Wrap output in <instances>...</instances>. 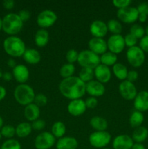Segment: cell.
<instances>
[{"label": "cell", "instance_id": "cell-1", "mask_svg": "<svg viewBox=\"0 0 148 149\" xmlns=\"http://www.w3.org/2000/svg\"><path fill=\"white\" fill-rule=\"evenodd\" d=\"M59 90L61 95L69 100H77L86 93V83L81 81L78 77L63 79L59 84Z\"/></svg>", "mask_w": 148, "mask_h": 149}, {"label": "cell", "instance_id": "cell-2", "mask_svg": "<svg viewBox=\"0 0 148 149\" xmlns=\"http://www.w3.org/2000/svg\"><path fill=\"white\" fill-rule=\"evenodd\" d=\"M6 53L12 58L22 57L26 50V44L21 38L17 36H9L3 42Z\"/></svg>", "mask_w": 148, "mask_h": 149}, {"label": "cell", "instance_id": "cell-3", "mask_svg": "<svg viewBox=\"0 0 148 149\" xmlns=\"http://www.w3.org/2000/svg\"><path fill=\"white\" fill-rule=\"evenodd\" d=\"M23 27V22L16 13H8L2 18V30L10 36H15Z\"/></svg>", "mask_w": 148, "mask_h": 149}, {"label": "cell", "instance_id": "cell-4", "mask_svg": "<svg viewBox=\"0 0 148 149\" xmlns=\"http://www.w3.org/2000/svg\"><path fill=\"white\" fill-rule=\"evenodd\" d=\"M14 97L20 105L26 106L34 101L35 92L30 85L27 84H20L15 88Z\"/></svg>", "mask_w": 148, "mask_h": 149}, {"label": "cell", "instance_id": "cell-5", "mask_svg": "<svg viewBox=\"0 0 148 149\" xmlns=\"http://www.w3.org/2000/svg\"><path fill=\"white\" fill-rule=\"evenodd\" d=\"M77 62L82 68H91L94 70L100 64V55L94 53L89 49H84L78 54Z\"/></svg>", "mask_w": 148, "mask_h": 149}, {"label": "cell", "instance_id": "cell-6", "mask_svg": "<svg viewBox=\"0 0 148 149\" xmlns=\"http://www.w3.org/2000/svg\"><path fill=\"white\" fill-rule=\"evenodd\" d=\"M111 141V135L107 131H95L89 137L90 145L96 148H104Z\"/></svg>", "mask_w": 148, "mask_h": 149}, {"label": "cell", "instance_id": "cell-7", "mask_svg": "<svg viewBox=\"0 0 148 149\" xmlns=\"http://www.w3.org/2000/svg\"><path fill=\"white\" fill-rule=\"evenodd\" d=\"M126 59L128 63L134 68L142 66L145 61V52L139 47L134 46L129 48L126 52Z\"/></svg>", "mask_w": 148, "mask_h": 149}, {"label": "cell", "instance_id": "cell-8", "mask_svg": "<svg viewBox=\"0 0 148 149\" xmlns=\"http://www.w3.org/2000/svg\"><path fill=\"white\" fill-rule=\"evenodd\" d=\"M57 15L51 10H44L41 12L36 17V23L41 29H47L56 23Z\"/></svg>", "mask_w": 148, "mask_h": 149}, {"label": "cell", "instance_id": "cell-9", "mask_svg": "<svg viewBox=\"0 0 148 149\" xmlns=\"http://www.w3.org/2000/svg\"><path fill=\"white\" fill-rule=\"evenodd\" d=\"M56 143V138L50 132H43L38 135L34 141L36 149H50Z\"/></svg>", "mask_w": 148, "mask_h": 149}, {"label": "cell", "instance_id": "cell-10", "mask_svg": "<svg viewBox=\"0 0 148 149\" xmlns=\"http://www.w3.org/2000/svg\"><path fill=\"white\" fill-rule=\"evenodd\" d=\"M107 49L113 54L121 53L126 47L124 37L120 34H113L107 41Z\"/></svg>", "mask_w": 148, "mask_h": 149}, {"label": "cell", "instance_id": "cell-11", "mask_svg": "<svg viewBox=\"0 0 148 149\" xmlns=\"http://www.w3.org/2000/svg\"><path fill=\"white\" fill-rule=\"evenodd\" d=\"M117 17L120 22L127 24L133 23L138 20L139 13L136 7H128L124 9L118 10Z\"/></svg>", "mask_w": 148, "mask_h": 149}, {"label": "cell", "instance_id": "cell-12", "mask_svg": "<svg viewBox=\"0 0 148 149\" xmlns=\"http://www.w3.org/2000/svg\"><path fill=\"white\" fill-rule=\"evenodd\" d=\"M118 91L121 97L126 100H134L137 95V90L134 84L128 80H124L120 83Z\"/></svg>", "mask_w": 148, "mask_h": 149}, {"label": "cell", "instance_id": "cell-13", "mask_svg": "<svg viewBox=\"0 0 148 149\" xmlns=\"http://www.w3.org/2000/svg\"><path fill=\"white\" fill-rule=\"evenodd\" d=\"M89 49L98 55H102L107 51V41L103 38L92 37L88 42Z\"/></svg>", "mask_w": 148, "mask_h": 149}, {"label": "cell", "instance_id": "cell-14", "mask_svg": "<svg viewBox=\"0 0 148 149\" xmlns=\"http://www.w3.org/2000/svg\"><path fill=\"white\" fill-rule=\"evenodd\" d=\"M68 111L71 116H80L84 114L86 111L85 101L82 99H77L70 101L68 105Z\"/></svg>", "mask_w": 148, "mask_h": 149}, {"label": "cell", "instance_id": "cell-15", "mask_svg": "<svg viewBox=\"0 0 148 149\" xmlns=\"http://www.w3.org/2000/svg\"><path fill=\"white\" fill-rule=\"evenodd\" d=\"M89 31L93 37H104L108 32L107 23L100 20H94L89 26Z\"/></svg>", "mask_w": 148, "mask_h": 149}, {"label": "cell", "instance_id": "cell-16", "mask_svg": "<svg viewBox=\"0 0 148 149\" xmlns=\"http://www.w3.org/2000/svg\"><path fill=\"white\" fill-rule=\"evenodd\" d=\"M86 93L91 97H101L105 93V87L104 84L97 80H92L86 84Z\"/></svg>", "mask_w": 148, "mask_h": 149}, {"label": "cell", "instance_id": "cell-17", "mask_svg": "<svg viewBox=\"0 0 148 149\" xmlns=\"http://www.w3.org/2000/svg\"><path fill=\"white\" fill-rule=\"evenodd\" d=\"M94 77L97 81H100L102 84H106L111 79L112 72L110 68L106 65L100 64L94 69Z\"/></svg>", "mask_w": 148, "mask_h": 149}, {"label": "cell", "instance_id": "cell-18", "mask_svg": "<svg viewBox=\"0 0 148 149\" xmlns=\"http://www.w3.org/2000/svg\"><path fill=\"white\" fill-rule=\"evenodd\" d=\"M13 78L20 84H26L28 80L30 73L27 66L23 64H18L12 69Z\"/></svg>", "mask_w": 148, "mask_h": 149}, {"label": "cell", "instance_id": "cell-19", "mask_svg": "<svg viewBox=\"0 0 148 149\" xmlns=\"http://www.w3.org/2000/svg\"><path fill=\"white\" fill-rule=\"evenodd\" d=\"M133 139L128 135H120L116 136L113 141V149H131L133 146Z\"/></svg>", "mask_w": 148, "mask_h": 149}, {"label": "cell", "instance_id": "cell-20", "mask_svg": "<svg viewBox=\"0 0 148 149\" xmlns=\"http://www.w3.org/2000/svg\"><path fill=\"white\" fill-rule=\"evenodd\" d=\"M133 106L136 111L145 112L148 111V92L143 90L137 93L133 100Z\"/></svg>", "mask_w": 148, "mask_h": 149}, {"label": "cell", "instance_id": "cell-21", "mask_svg": "<svg viewBox=\"0 0 148 149\" xmlns=\"http://www.w3.org/2000/svg\"><path fill=\"white\" fill-rule=\"evenodd\" d=\"M78 146V141L75 138L71 136L62 137L56 143L57 149H76Z\"/></svg>", "mask_w": 148, "mask_h": 149}, {"label": "cell", "instance_id": "cell-22", "mask_svg": "<svg viewBox=\"0 0 148 149\" xmlns=\"http://www.w3.org/2000/svg\"><path fill=\"white\" fill-rule=\"evenodd\" d=\"M40 113V108L36 106L35 103H30L25 106L24 116L25 118L29 122H33V121L39 119Z\"/></svg>", "mask_w": 148, "mask_h": 149}, {"label": "cell", "instance_id": "cell-23", "mask_svg": "<svg viewBox=\"0 0 148 149\" xmlns=\"http://www.w3.org/2000/svg\"><path fill=\"white\" fill-rule=\"evenodd\" d=\"M23 58L27 63L30 65H36L40 62L41 57L37 49L30 48V49H26L23 54Z\"/></svg>", "mask_w": 148, "mask_h": 149}, {"label": "cell", "instance_id": "cell-24", "mask_svg": "<svg viewBox=\"0 0 148 149\" xmlns=\"http://www.w3.org/2000/svg\"><path fill=\"white\" fill-rule=\"evenodd\" d=\"M49 40V32L46 29H39L34 36L35 44L39 47H44L48 44Z\"/></svg>", "mask_w": 148, "mask_h": 149}, {"label": "cell", "instance_id": "cell-25", "mask_svg": "<svg viewBox=\"0 0 148 149\" xmlns=\"http://www.w3.org/2000/svg\"><path fill=\"white\" fill-rule=\"evenodd\" d=\"M90 125L95 131H106L108 127L107 120L99 116H94L90 119Z\"/></svg>", "mask_w": 148, "mask_h": 149}, {"label": "cell", "instance_id": "cell-26", "mask_svg": "<svg viewBox=\"0 0 148 149\" xmlns=\"http://www.w3.org/2000/svg\"><path fill=\"white\" fill-rule=\"evenodd\" d=\"M112 71L118 79L120 80L121 81L126 80L129 71H128L127 67L124 64L120 63H116L113 66Z\"/></svg>", "mask_w": 148, "mask_h": 149}, {"label": "cell", "instance_id": "cell-27", "mask_svg": "<svg viewBox=\"0 0 148 149\" xmlns=\"http://www.w3.org/2000/svg\"><path fill=\"white\" fill-rule=\"evenodd\" d=\"M148 137V130L145 127L141 126L135 128L132 133V139L133 142L142 143Z\"/></svg>", "mask_w": 148, "mask_h": 149}, {"label": "cell", "instance_id": "cell-28", "mask_svg": "<svg viewBox=\"0 0 148 149\" xmlns=\"http://www.w3.org/2000/svg\"><path fill=\"white\" fill-rule=\"evenodd\" d=\"M32 130L31 124L28 122H21L15 127V134L18 138H26L30 135Z\"/></svg>", "mask_w": 148, "mask_h": 149}, {"label": "cell", "instance_id": "cell-29", "mask_svg": "<svg viewBox=\"0 0 148 149\" xmlns=\"http://www.w3.org/2000/svg\"><path fill=\"white\" fill-rule=\"evenodd\" d=\"M100 64L106 65L107 67L113 66L115 64L117 63L118 57L117 55L113 54L112 52L107 51L104 54L100 57Z\"/></svg>", "mask_w": 148, "mask_h": 149}, {"label": "cell", "instance_id": "cell-30", "mask_svg": "<svg viewBox=\"0 0 148 149\" xmlns=\"http://www.w3.org/2000/svg\"><path fill=\"white\" fill-rule=\"evenodd\" d=\"M66 132V127L62 122L58 121L55 122L52 127L51 133L55 136V138H61L64 137Z\"/></svg>", "mask_w": 148, "mask_h": 149}, {"label": "cell", "instance_id": "cell-31", "mask_svg": "<svg viewBox=\"0 0 148 149\" xmlns=\"http://www.w3.org/2000/svg\"><path fill=\"white\" fill-rule=\"evenodd\" d=\"M144 119L145 118H144V115L142 112L134 111L133 112H132L130 118H129V124L131 127L137 128L142 126Z\"/></svg>", "mask_w": 148, "mask_h": 149}, {"label": "cell", "instance_id": "cell-32", "mask_svg": "<svg viewBox=\"0 0 148 149\" xmlns=\"http://www.w3.org/2000/svg\"><path fill=\"white\" fill-rule=\"evenodd\" d=\"M75 71V67L73 64L65 63L59 69V75L62 79H67L73 76Z\"/></svg>", "mask_w": 148, "mask_h": 149}, {"label": "cell", "instance_id": "cell-33", "mask_svg": "<svg viewBox=\"0 0 148 149\" xmlns=\"http://www.w3.org/2000/svg\"><path fill=\"white\" fill-rule=\"evenodd\" d=\"M94 77V70L91 69V68H82L81 69V71H79V74H78V78L81 81H84V83H86V84L89 82V81H92Z\"/></svg>", "mask_w": 148, "mask_h": 149}, {"label": "cell", "instance_id": "cell-34", "mask_svg": "<svg viewBox=\"0 0 148 149\" xmlns=\"http://www.w3.org/2000/svg\"><path fill=\"white\" fill-rule=\"evenodd\" d=\"M107 26L108 31L111 32L113 34H120L121 33L123 27L119 20L111 19V20H108V22L107 23Z\"/></svg>", "mask_w": 148, "mask_h": 149}, {"label": "cell", "instance_id": "cell-35", "mask_svg": "<svg viewBox=\"0 0 148 149\" xmlns=\"http://www.w3.org/2000/svg\"><path fill=\"white\" fill-rule=\"evenodd\" d=\"M2 137L7 138V139H12L15 136V127L12 125H4L0 130Z\"/></svg>", "mask_w": 148, "mask_h": 149}, {"label": "cell", "instance_id": "cell-36", "mask_svg": "<svg viewBox=\"0 0 148 149\" xmlns=\"http://www.w3.org/2000/svg\"><path fill=\"white\" fill-rule=\"evenodd\" d=\"M130 33H131L137 39H141L145 34V29L139 24H133L130 29Z\"/></svg>", "mask_w": 148, "mask_h": 149}, {"label": "cell", "instance_id": "cell-37", "mask_svg": "<svg viewBox=\"0 0 148 149\" xmlns=\"http://www.w3.org/2000/svg\"><path fill=\"white\" fill-rule=\"evenodd\" d=\"M20 142L15 139H8L4 141L1 146V149H21Z\"/></svg>", "mask_w": 148, "mask_h": 149}, {"label": "cell", "instance_id": "cell-38", "mask_svg": "<svg viewBox=\"0 0 148 149\" xmlns=\"http://www.w3.org/2000/svg\"><path fill=\"white\" fill-rule=\"evenodd\" d=\"M78 54H79V52L75 49H72L68 50L65 55V58H66V61H68V63L73 64L74 63L77 62L78 58Z\"/></svg>", "mask_w": 148, "mask_h": 149}, {"label": "cell", "instance_id": "cell-39", "mask_svg": "<svg viewBox=\"0 0 148 149\" xmlns=\"http://www.w3.org/2000/svg\"><path fill=\"white\" fill-rule=\"evenodd\" d=\"M48 99L45 95H44L43 93H39V94L36 95L35 96L34 101L33 103L36 105V106H39V108L42 107V106H44L47 104Z\"/></svg>", "mask_w": 148, "mask_h": 149}, {"label": "cell", "instance_id": "cell-40", "mask_svg": "<svg viewBox=\"0 0 148 149\" xmlns=\"http://www.w3.org/2000/svg\"><path fill=\"white\" fill-rule=\"evenodd\" d=\"M137 40L138 39L130 33H129L126 36H124L125 45H126V46L128 47L129 48L136 46V43H137Z\"/></svg>", "mask_w": 148, "mask_h": 149}, {"label": "cell", "instance_id": "cell-41", "mask_svg": "<svg viewBox=\"0 0 148 149\" xmlns=\"http://www.w3.org/2000/svg\"><path fill=\"white\" fill-rule=\"evenodd\" d=\"M131 4V1L130 0H113V6L118 8V10L130 7Z\"/></svg>", "mask_w": 148, "mask_h": 149}, {"label": "cell", "instance_id": "cell-42", "mask_svg": "<svg viewBox=\"0 0 148 149\" xmlns=\"http://www.w3.org/2000/svg\"><path fill=\"white\" fill-rule=\"evenodd\" d=\"M45 126H46V122L44 120L41 119H36L31 123L32 129L34 130H42L45 127Z\"/></svg>", "mask_w": 148, "mask_h": 149}, {"label": "cell", "instance_id": "cell-43", "mask_svg": "<svg viewBox=\"0 0 148 149\" xmlns=\"http://www.w3.org/2000/svg\"><path fill=\"white\" fill-rule=\"evenodd\" d=\"M86 106L88 109H94L97 106L98 104V100H97V97H89L88 98H86V100H85Z\"/></svg>", "mask_w": 148, "mask_h": 149}, {"label": "cell", "instance_id": "cell-44", "mask_svg": "<svg viewBox=\"0 0 148 149\" xmlns=\"http://www.w3.org/2000/svg\"><path fill=\"white\" fill-rule=\"evenodd\" d=\"M139 47L142 49L144 52L148 53V36H145L139 41Z\"/></svg>", "mask_w": 148, "mask_h": 149}, {"label": "cell", "instance_id": "cell-45", "mask_svg": "<svg viewBox=\"0 0 148 149\" xmlns=\"http://www.w3.org/2000/svg\"><path fill=\"white\" fill-rule=\"evenodd\" d=\"M139 14H145L148 15V3L142 2L140 3L136 7Z\"/></svg>", "mask_w": 148, "mask_h": 149}, {"label": "cell", "instance_id": "cell-46", "mask_svg": "<svg viewBox=\"0 0 148 149\" xmlns=\"http://www.w3.org/2000/svg\"><path fill=\"white\" fill-rule=\"evenodd\" d=\"M17 15H18V16L20 17V18L21 19L23 23L28 20L30 17V13L27 10H20Z\"/></svg>", "mask_w": 148, "mask_h": 149}, {"label": "cell", "instance_id": "cell-47", "mask_svg": "<svg viewBox=\"0 0 148 149\" xmlns=\"http://www.w3.org/2000/svg\"><path fill=\"white\" fill-rule=\"evenodd\" d=\"M138 77H139V74H138L137 71H134V70H131V71H129V72H128L126 80L133 83L135 81H136Z\"/></svg>", "mask_w": 148, "mask_h": 149}, {"label": "cell", "instance_id": "cell-48", "mask_svg": "<svg viewBox=\"0 0 148 149\" xmlns=\"http://www.w3.org/2000/svg\"><path fill=\"white\" fill-rule=\"evenodd\" d=\"M15 3L13 0H4L2 2V5L4 8L7 10H12L15 7Z\"/></svg>", "mask_w": 148, "mask_h": 149}, {"label": "cell", "instance_id": "cell-49", "mask_svg": "<svg viewBox=\"0 0 148 149\" xmlns=\"http://www.w3.org/2000/svg\"><path fill=\"white\" fill-rule=\"evenodd\" d=\"M2 78L4 81H10L12 79L13 76L11 73L10 72H5L2 74Z\"/></svg>", "mask_w": 148, "mask_h": 149}, {"label": "cell", "instance_id": "cell-50", "mask_svg": "<svg viewBox=\"0 0 148 149\" xmlns=\"http://www.w3.org/2000/svg\"><path fill=\"white\" fill-rule=\"evenodd\" d=\"M6 95H7V90L4 88V87L0 85V101L4 99V97H6Z\"/></svg>", "mask_w": 148, "mask_h": 149}, {"label": "cell", "instance_id": "cell-51", "mask_svg": "<svg viewBox=\"0 0 148 149\" xmlns=\"http://www.w3.org/2000/svg\"><path fill=\"white\" fill-rule=\"evenodd\" d=\"M7 65H8L10 68H12L13 69V68L17 65L15 60L13 59V58H10V59L7 61Z\"/></svg>", "mask_w": 148, "mask_h": 149}, {"label": "cell", "instance_id": "cell-52", "mask_svg": "<svg viewBox=\"0 0 148 149\" xmlns=\"http://www.w3.org/2000/svg\"><path fill=\"white\" fill-rule=\"evenodd\" d=\"M147 15L145 14H139V17H138V20L141 23H145L147 21Z\"/></svg>", "mask_w": 148, "mask_h": 149}, {"label": "cell", "instance_id": "cell-53", "mask_svg": "<svg viewBox=\"0 0 148 149\" xmlns=\"http://www.w3.org/2000/svg\"><path fill=\"white\" fill-rule=\"evenodd\" d=\"M131 149H146L145 146L142 143H134L132 146Z\"/></svg>", "mask_w": 148, "mask_h": 149}, {"label": "cell", "instance_id": "cell-54", "mask_svg": "<svg viewBox=\"0 0 148 149\" xmlns=\"http://www.w3.org/2000/svg\"><path fill=\"white\" fill-rule=\"evenodd\" d=\"M4 121H3V119L2 118H1V116H0V130L1 129V128H2V127L4 126Z\"/></svg>", "mask_w": 148, "mask_h": 149}, {"label": "cell", "instance_id": "cell-55", "mask_svg": "<svg viewBox=\"0 0 148 149\" xmlns=\"http://www.w3.org/2000/svg\"><path fill=\"white\" fill-rule=\"evenodd\" d=\"M1 30H2V19L0 17V31Z\"/></svg>", "mask_w": 148, "mask_h": 149}, {"label": "cell", "instance_id": "cell-56", "mask_svg": "<svg viewBox=\"0 0 148 149\" xmlns=\"http://www.w3.org/2000/svg\"><path fill=\"white\" fill-rule=\"evenodd\" d=\"M145 34H146V36H148V26L145 29Z\"/></svg>", "mask_w": 148, "mask_h": 149}, {"label": "cell", "instance_id": "cell-57", "mask_svg": "<svg viewBox=\"0 0 148 149\" xmlns=\"http://www.w3.org/2000/svg\"><path fill=\"white\" fill-rule=\"evenodd\" d=\"M2 73H1V70H0V78H2Z\"/></svg>", "mask_w": 148, "mask_h": 149}, {"label": "cell", "instance_id": "cell-58", "mask_svg": "<svg viewBox=\"0 0 148 149\" xmlns=\"http://www.w3.org/2000/svg\"><path fill=\"white\" fill-rule=\"evenodd\" d=\"M1 138H2V135H1V132H0V141H1Z\"/></svg>", "mask_w": 148, "mask_h": 149}, {"label": "cell", "instance_id": "cell-59", "mask_svg": "<svg viewBox=\"0 0 148 149\" xmlns=\"http://www.w3.org/2000/svg\"><path fill=\"white\" fill-rule=\"evenodd\" d=\"M102 149H110V148H102Z\"/></svg>", "mask_w": 148, "mask_h": 149}, {"label": "cell", "instance_id": "cell-60", "mask_svg": "<svg viewBox=\"0 0 148 149\" xmlns=\"http://www.w3.org/2000/svg\"><path fill=\"white\" fill-rule=\"evenodd\" d=\"M0 149H1V146H0Z\"/></svg>", "mask_w": 148, "mask_h": 149}]
</instances>
